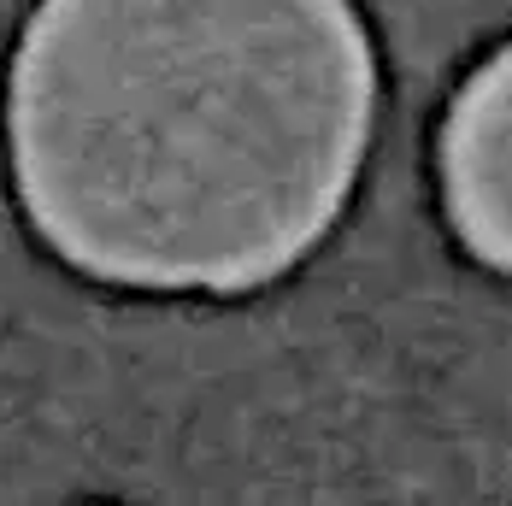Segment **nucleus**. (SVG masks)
<instances>
[{
  "label": "nucleus",
  "mask_w": 512,
  "mask_h": 506,
  "mask_svg": "<svg viewBox=\"0 0 512 506\" xmlns=\"http://www.w3.org/2000/svg\"><path fill=\"white\" fill-rule=\"evenodd\" d=\"M371 95L348 0H42L6 83L12 183L83 277L242 295L336 224Z\"/></svg>",
  "instance_id": "f257e3e1"
},
{
  "label": "nucleus",
  "mask_w": 512,
  "mask_h": 506,
  "mask_svg": "<svg viewBox=\"0 0 512 506\" xmlns=\"http://www.w3.org/2000/svg\"><path fill=\"white\" fill-rule=\"evenodd\" d=\"M442 201L465 248L512 277V42L471 71L448 112Z\"/></svg>",
  "instance_id": "f03ea898"
}]
</instances>
